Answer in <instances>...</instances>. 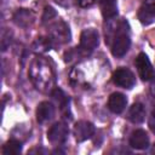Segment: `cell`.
I'll return each instance as SVG.
<instances>
[{
	"mask_svg": "<svg viewBox=\"0 0 155 155\" xmlns=\"http://www.w3.org/2000/svg\"><path fill=\"white\" fill-rule=\"evenodd\" d=\"M57 16V12L51 7V6H46L44 10V15H42V23H46L48 21H51L52 18H54Z\"/></svg>",
	"mask_w": 155,
	"mask_h": 155,
	"instance_id": "d6986e66",
	"label": "cell"
},
{
	"mask_svg": "<svg viewBox=\"0 0 155 155\" xmlns=\"http://www.w3.org/2000/svg\"><path fill=\"white\" fill-rule=\"evenodd\" d=\"M127 105V98L125 94L120 92H114L109 96L108 99V108L114 114H121Z\"/></svg>",
	"mask_w": 155,
	"mask_h": 155,
	"instance_id": "8fae6325",
	"label": "cell"
},
{
	"mask_svg": "<svg viewBox=\"0 0 155 155\" xmlns=\"http://www.w3.org/2000/svg\"><path fill=\"white\" fill-rule=\"evenodd\" d=\"M94 0H78V4L81 7H90L91 5H93Z\"/></svg>",
	"mask_w": 155,
	"mask_h": 155,
	"instance_id": "603a6c76",
	"label": "cell"
},
{
	"mask_svg": "<svg viewBox=\"0 0 155 155\" xmlns=\"http://www.w3.org/2000/svg\"><path fill=\"white\" fill-rule=\"evenodd\" d=\"M99 44V34L93 28L84 29L80 35V51L85 54L92 52Z\"/></svg>",
	"mask_w": 155,
	"mask_h": 155,
	"instance_id": "3957f363",
	"label": "cell"
},
{
	"mask_svg": "<svg viewBox=\"0 0 155 155\" xmlns=\"http://www.w3.org/2000/svg\"><path fill=\"white\" fill-rule=\"evenodd\" d=\"M51 45H52V39H48V38H38L33 42L31 48L36 53H44V52H46V51H48L51 48Z\"/></svg>",
	"mask_w": 155,
	"mask_h": 155,
	"instance_id": "e0dca14e",
	"label": "cell"
},
{
	"mask_svg": "<svg viewBox=\"0 0 155 155\" xmlns=\"http://www.w3.org/2000/svg\"><path fill=\"white\" fill-rule=\"evenodd\" d=\"M105 36H107L105 41L110 44V50L114 57L121 58L127 53L131 46V38H130V25L126 21H121L119 24H115L113 28L107 29Z\"/></svg>",
	"mask_w": 155,
	"mask_h": 155,
	"instance_id": "6da1fadb",
	"label": "cell"
},
{
	"mask_svg": "<svg viewBox=\"0 0 155 155\" xmlns=\"http://www.w3.org/2000/svg\"><path fill=\"white\" fill-rule=\"evenodd\" d=\"M50 35H51L52 40H56L59 44H64V42H68L70 40L69 27L62 21H58V22H54L53 24H51Z\"/></svg>",
	"mask_w": 155,
	"mask_h": 155,
	"instance_id": "52a82bcc",
	"label": "cell"
},
{
	"mask_svg": "<svg viewBox=\"0 0 155 155\" xmlns=\"http://www.w3.org/2000/svg\"><path fill=\"white\" fill-rule=\"evenodd\" d=\"M51 97L58 103V105H59V108H61L62 110H64L65 108H68L69 97H67V94H65L61 88H58V87L53 88V90L51 91Z\"/></svg>",
	"mask_w": 155,
	"mask_h": 155,
	"instance_id": "ac0fdd59",
	"label": "cell"
},
{
	"mask_svg": "<svg viewBox=\"0 0 155 155\" xmlns=\"http://www.w3.org/2000/svg\"><path fill=\"white\" fill-rule=\"evenodd\" d=\"M22 151V143L17 139H10L2 147L4 155H17Z\"/></svg>",
	"mask_w": 155,
	"mask_h": 155,
	"instance_id": "2e32d148",
	"label": "cell"
},
{
	"mask_svg": "<svg viewBox=\"0 0 155 155\" xmlns=\"http://www.w3.org/2000/svg\"><path fill=\"white\" fill-rule=\"evenodd\" d=\"M128 120L133 124H142L145 119V108L142 103H134L128 110Z\"/></svg>",
	"mask_w": 155,
	"mask_h": 155,
	"instance_id": "9a60e30c",
	"label": "cell"
},
{
	"mask_svg": "<svg viewBox=\"0 0 155 155\" xmlns=\"http://www.w3.org/2000/svg\"><path fill=\"white\" fill-rule=\"evenodd\" d=\"M150 92H151V94L155 97V80L151 82V85H150Z\"/></svg>",
	"mask_w": 155,
	"mask_h": 155,
	"instance_id": "cb8c5ba5",
	"label": "cell"
},
{
	"mask_svg": "<svg viewBox=\"0 0 155 155\" xmlns=\"http://www.w3.org/2000/svg\"><path fill=\"white\" fill-rule=\"evenodd\" d=\"M68 126L64 122H56L47 132V139L53 145H61L63 144L68 138Z\"/></svg>",
	"mask_w": 155,
	"mask_h": 155,
	"instance_id": "8992f818",
	"label": "cell"
},
{
	"mask_svg": "<svg viewBox=\"0 0 155 155\" xmlns=\"http://www.w3.org/2000/svg\"><path fill=\"white\" fill-rule=\"evenodd\" d=\"M149 127H150V130L155 133V109L151 111V114H150V117H149Z\"/></svg>",
	"mask_w": 155,
	"mask_h": 155,
	"instance_id": "7402d4cb",
	"label": "cell"
},
{
	"mask_svg": "<svg viewBox=\"0 0 155 155\" xmlns=\"http://www.w3.org/2000/svg\"><path fill=\"white\" fill-rule=\"evenodd\" d=\"M54 116V105L51 102H41L36 108V120L39 124H46Z\"/></svg>",
	"mask_w": 155,
	"mask_h": 155,
	"instance_id": "30bf717a",
	"label": "cell"
},
{
	"mask_svg": "<svg viewBox=\"0 0 155 155\" xmlns=\"http://www.w3.org/2000/svg\"><path fill=\"white\" fill-rule=\"evenodd\" d=\"M130 145L137 150H144L149 147V137L144 130H136L130 137Z\"/></svg>",
	"mask_w": 155,
	"mask_h": 155,
	"instance_id": "4fadbf2b",
	"label": "cell"
},
{
	"mask_svg": "<svg viewBox=\"0 0 155 155\" xmlns=\"http://www.w3.org/2000/svg\"><path fill=\"white\" fill-rule=\"evenodd\" d=\"M29 78L34 86L42 92L50 91L54 82V73L52 67L45 58L41 57L33 59L29 68Z\"/></svg>",
	"mask_w": 155,
	"mask_h": 155,
	"instance_id": "7a4b0ae2",
	"label": "cell"
},
{
	"mask_svg": "<svg viewBox=\"0 0 155 155\" xmlns=\"http://www.w3.org/2000/svg\"><path fill=\"white\" fill-rule=\"evenodd\" d=\"M54 2L62 7H71L75 2V0H54Z\"/></svg>",
	"mask_w": 155,
	"mask_h": 155,
	"instance_id": "ffe728a7",
	"label": "cell"
},
{
	"mask_svg": "<svg viewBox=\"0 0 155 155\" xmlns=\"http://www.w3.org/2000/svg\"><path fill=\"white\" fill-rule=\"evenodd\" d=\"M113 82L119 87L131 90L136 85V76L128 68H119L113 74Z\"/></svg>",
	"mask_w": 155,
	"mask_h": 155,
	"instance_id": "277c9868",
	"label": "cell"
},
{
	"mask_svg": "<svg viewBox=\"0 0 155 155\" xmlns=\"http://www.w3.org/2000/svg\"><path fill=\"white\" fill-rule=\"evenodd\" d=\"M1 48H2V51H5L6 48H7V44H6V41L10 44V40H7L8 38H10V33H2V35H1Z\"/></svg>",
	"mask_w": 155,
	"mask_h": 155,
	"instance_id": "44dd1931",
	"label": "cell"
},
{
	"mask_svg": "<svg viewBox=\"0 0 155 155\" xmlns=\"http://www.w3.org/2000/svg\"><path fill=\"white\" fill-rule=\"evenodd\" d=\"M94 131L96 128L93 124L90 121H85V120L78 121L74 126V136L78 142H85L90 139L94 134Z\"/></svg>",
	"mask_w": 155,
	"mask_h": 155,
	"instance_id": "ba28073f",
	"label": "cell"
},
{
	"mask_svg": "<svg viewBox=\"0 0 155 155\" xmlns=\"http://www.w3.org/2000/svg\"><path fill=\"white\" fill-rule=\"evenodd\" d=\"M134 65L137 68V71H138V75L142 80L144 81H149L154 78V68L148 58V56L144 53V52H140L136 61H134Z\"/></svg>",
	"mask_w": 155,
	"mask_h": 155,
	"instance_id": "5b68a950",
	"label": "cell"
},
{
	"mask_svg": "<svg viewBox=\"0 0 155 155\" xmlns=\"http://www.w3.org/2000/svg\"><path fill=\"white\" fill-rule=\"evenodd\" d=\"M99 8L105 19H111L117 16L116 0H99Z\"/></svg>",
	"mask_w": 155,
	"mask_h": 155,
	"instance_id": "5bb4252c",
	"label": "cell"
},
{
	"mask_svg": "<svg viewBox=\"0 0 155 155\" xmlns=\"http://www.w3.org/2000/svg\"><path fill=\"white\" fill-rule=\"evenodd\" d=\"M138 19L142 24H150L155 21V0H144L139 11Z\"/></svg>",
	"mask_w": 155,
	"mask_h": 155,
	"instance_id": "9c48e42d",
	"label": "cell"
},
{
	"mask_svg": "<svg viewBox=\"0 0 155 155\" xmlns=\"http://www.w3.org/2000/svg\"><path fill=\"white\" fill-rule=\"evenodd\" d=\"M13 22L16 25L21 27V28H27L29 25L33 24L35 16L30 10L27 8H18L15 13H13Z\"/></svg>",
	"mask_w": 155,
	"mask_h": 155,
	"instance_id": "7c38bea8",
	"label": "cell"
}]
</instances>
